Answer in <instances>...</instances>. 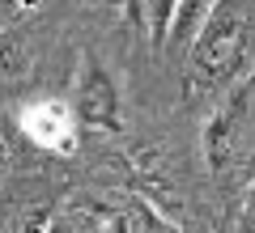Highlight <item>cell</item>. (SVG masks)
<instances>
[{
    "label": "cell",
    "mask_w": 255,
    "mask_h": 233,
    "mask_svg": "<svg viewBox=\"0 0 255 233\" xmlns=\"http://www.w3.org/2000/svg\"><path fill=\"white\" fill-rule=\"evenodd\" d=\"M255 30V0H217L187 47V68L200 89H226L243 68Z\"/></svg>",
    "instance_id": "obj_1"
},
{
    "label": "cell",
    "mask_w": 255,
    "mask_h": 233,
    "mask_svg": "<svg viewBox=\"0 0 255 233\" xmlns=\"http://www.w3.org/2000/svg\"><path fill=\"white\" fill-rule=\"evenodd\" d=\"M17 127L26 132V140H34L47 153H77V115L68 102H51V98L26 102L17 115Z\"/></svg>",
    "instance_id": "obj_3"
},
{
    "label": "cell",
    "mask_w": 255,
    "mask_h": 233,
    "mask_svg": "<svg viewBox=\"0 0 255 233\" xmlns=\"http://www.w3.org/2000/svg\"><path fill=\"white\" fill-rule=\"evenodd\" d=\"M111 225H115V233H174L153 212V204H145L140 195H119L111 204Z\"/></svg>",
    "instance_id": "obj_4"
},
{
    "label": "cell",
    "mask_w": 255,
    "mask_h": 233,
    "mask_svg": "<svg viewBox=\"0 0 255 233\" xmlns=\"http://www.w3.org/2000/svg\"><path fill=\"white\" fill-rule=\"evenodd\" d=\"M174 9H179V0H140V13H145V26H149L153 47L166 43V34H170V21H174Z\"/></svg>",
    "instance_id": "obj_6"
},
{
    "label": "cell",
    "mask_w": 255,
    "mask_h": 233,
    "mask_svg": "<svg viewBox=\"0 0 255 233\" xmlns=\"http://www.w3.org/2000/svg\"><path fill=\"white\" fill-rule=\"evenodd\" d=\"M43 233H73V225H68V221H55V216H51V225H47Z\"/></svg>",
    "instance_id": "obj_8"
},
{
    "label": "cell",
    "mask_w": 255,
    "mask_h": 233,
    "mask_svg": "<svg viewBox=\"0 0 255 233\" xmlns=\"http://www.w3.org/2000/svg\"><path fill=\"white\" fill-rule=\"evenodd\" d=\"M73 115L77 123L94 127V132H124V115H119V85L111 77V68L98 55H81V72H77V89H73Z\"/></svg>",
    "instance_id": "obj_2"
},
{
    "label": "cell",
    "mask_w": 255,
    "mask_h": 233,
    "mask_svg": "<svg viewBox=\"0 0 255 233\" xmlns=\"http://www.w3.org/2000/svg\"><path fill=\"white\" fill-rule=\"evenodd\" d=\"M213 4L217 0H179V9H174V21H170V34H166V43L179 47V51H187L191 38H196V30L204 26V17L213 13Z\"/></svg>",
    "instance_id": "obj_5"
},
{
    "label": "cell",
    "mask_w": 255,
    "mask_h": 233,
    "mask_svg": "<svg viewBox=\"0 0 255 233\" xmlns=\"http://www.w3.org/2000/svg\"><path fill=\"white\" fill-rule=\"evenodd\" d=\"M243 225H247V233H255V182L247 187V208H243Z\"/></svg>",
    "instance_id": "obj_7"
}]
</instances>
